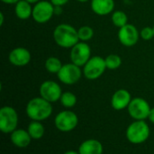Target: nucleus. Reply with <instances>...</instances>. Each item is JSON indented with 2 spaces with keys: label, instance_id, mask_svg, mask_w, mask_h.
Segmentation results:
<instances>
[{
  "label": "nucleus",
  "instance_id": "nucleus-16",
  "mask_svg": "<svg viewBox=\"0 0 154 154\" xmlns=\"http://www.w3.org/2000/svg\"><path fill=\"white\" fill-rule=\"evenodd\" d=\"M10 141L17 148H26L30 145L32 137L27 130L16 129L10 133Z\"/></svg>",
  "mask_w": 154,
  "mask_h": 154
},
{
  "label": "nucleus",
  "instance_id": "nucleus-25",
  "mask_svg": "<svg viewBox=\"0 0 154 154\" xmlns=\"http://www.w3.org/2000/svg\"><path fill=\"white\" fill-rule=\"evenodd\" d=\"M140 36L143 40L149 41L154 38V30L153 27L151 26H145L140 31Z\"/></svg>",
  "mask_w": 154,
  "mask_h": 154
},
{
  "label": "nucleus",
  "instance_id": "nucleus-9",
  "mask_svg": "<svg viewBox=\"0 0 154 154\" xmlns=\"http://www.w3.org/2000/svg\"><path fill=\"white\" fill-rule=\"evenodd\" d=\"M151 106L149 103L141 97H136L132 99L129 106L127 107V111L129 115L134 120H145L148 119Z\"/></svg>",
  "mask_w": 154,
  "mask_h": 154
},
{
  "label": "nucleus",
  "instance_id": "nucleus-24",
  "mask_svg": "<svg viewBox=\"0 0 154 154\" xmlns=\"http://www.w3.org/2000/svg\"><path fill=\"white\" fill-rule=\"evenodd\" d=\"M78 34H79V41L88 42V41H89V40H91L93 38L94 30L89 25H83V26H80L78 29Z\"/></svg>",
  "mask_w": 154,
  "mask_h": 154
},
{
  "label": "nucleus",
  "instance_id": "nucleus-11",
  "mask_svg": "<svg viewBox=\"0 0 154 154\" xmlns=\"http://www.w3.org/2000/svg\"><path fill=\"white\" fill-rule=\"evenodd\" d=\"M39 93L41 97L52 103L60 101L62 94V90L57 82L46 80L40 85Z\"/></svg>",
  "mask_w": 154,
  "mask_h": 154
},
{
  "label": "nucleus",
  "instance_id": "nucleus-27",
  "mask_svg": "<svg viewBox=\"0 0 154 154\" xmlns=\"http://www.w3.org/2000/svg\"><path fill=\"white\" fill-rule=\"evenodd\" d=\"M63 12L62 6H54V15H60Z\"/></svg>",
  "mask_w": 154,
  "mask_h": 154
},
{
  "label": "nucleus",
  "instance_id": "nucleus-28",
  "mask_svg": "<svg viewBox=\"0 0 154 154\" xmlns=\"http://www.w3.org/2000/svg\"><path fill=\"white\" fill-rule=\"evenodd\" d=\"M148 119H149V121H150L152 123H153L154 124V107H152V108L151 109V112H150V114H149Z\"/></svg>",
  "mask_w": 154,
  "mask_h": 154
},
{
  "label": "nucleus",
  "instance_id": "nucleus-2",
  "mask_svg": "<svg viewBox=\"0 0 154 154\" xmlns=\"http://www.w3.org/2000/svg\"><path fill=\"white\" fill-rule=\"evenodd\" d=\"M55 43L62 48H72L79 42L78 29L69 24H60L53 31Z\"/></svg>",
  "mask_w": 154,
  "mask_h": 154
},
{
  "label": "nucleus",
  "instance_id": "nucleus-5",
  "mask_svg": "<svg viewBox=\"0 0 154 154\" xmlns=\"http://www.w3.org/2000/svg\"><path fill=\"white\" fill-rule=\"evenodd\" d=\"M106 65L105 62V58L95 55L91 56L90 59L87 62V64L83 66V75L88 80H96L98 79L106 71Z\"/></svg>",
  "mask_w": 154,
  "mask_h": 154
},
{
  "label": "nucleus",
  "instance_id": "nucleus-23",
  "mask_svg": "<svg viewBox=\"0 0 154 154\" xmlns=\"http://www.w3.org/2000/svg\"><path fill=\"white\" fill-rule=\"evenodd\" d=\"M105 62H106V68L109 70L118 69L122 65V63H123L122 58L118 54H111L107 55L105 58Z\"/></svg>",
  "mask_w": 154,
  "mask_h": 154
},
{
  "label": "nucleus",
  "instance_id": "nucleus-34",
  "mask_svg": "<svg viewBox=\"0 0 154 154\" xmlns=\"http://www.w3.org/2000/svg\"><path fill=\"white\" fill-rule=\"evenodd\" d=\"M152 27H153V30H154V25H153V26H152Z\"/></svg>",
  "mask_w": 154,
  "mask_h": 154
},
{
  "label": "nucleus",
  "instance_id": "nucleus-14",
  "mask_svg": "<svg viewBox=\"0 0 154 154\" xmlns=\"http://www.w3.org/2000/svg\"><path fill=\"white\" fill-rule=\"evenodd\" d=\"M132 101V95L126 89H119L114 93L111 98V106L116 111L127 109Z\"/></svg>",
  "mask_w": 154,
  "mask_h": 154
},
{
  "label": "nucleus",
  "instance_id": "nucleus-32",
  "mask_svg": "<svg viewBox=\"0 0 154 154\" xmlns=\"http://www.w3.org/2000/svg\"><path fill=\"white\" fill-rule=\"evenodd\" d=\"M26 1L29 2V3H31V4H36L37 2H39L41 0H26Z\"/></svg>",
  "mask_w": 154,
  "mask_h": 154
},
{
  "label": "nucleus",
  "instance_id": "nucleus-4",
  "mask_svg": "<svg viewBox=\"0 0 154 154\" xmlns=\"http://www.w3.org/2000/svg\"><path fill=\"white\" fill-rule=\"evenodd\" d=\"M18 113L12 106H3L0 109V131L3 133H12L17 129Z\"/></svg>",
  "mask_w": 154,
  "mask_h": 154
},
{
  "label": "nucleus",
  "instance_id": "nucleus-7",
  "mask_svg": "<svg viewBox=\"0 0 154 154\" xmlns=\"http://www.w3.org/2000/svg\"><path fill=\"white\" fill-rule=\"evenodd\" d=\"M82 75L83 71L81 70L80 66L73 63L63 64L60 72L57 74L58 79L62 84L67 85H72L77 84L80 80Z\"/></svg>",
  "mask_w": 154,
  "mask_h": 154
},
{
  "label": "nucleus",
  "instance_id": "nucleus-6",
  "mask_svg": "<svg viewBox=\"0 0 154 154\" xmlns=\"http://www.w3.org/2000/svg\"><path fill=\"white\" fill-rule=\"evenodd\" d=\"M79 124V117L78 115L69 110H64L60 112L54 119L55 127L62 132L69 133L73 131Z\"/></svg>",
  "mask_w": 154,
  "mask_h": 154
},
{
  "label": "nucleus",
  "instance_id": "nucleus-26",
  "mask_svg": "<svg viewBox=\"0 0 154 154\" xmlns=\"http://www.w3.org/2000/svg\"><path fill=\"white\" fill-rule=\"evenodd\" d=\"M54 6H63L69 3V0H50Z\"/></svg>",
  "mask_w": 154,
  "mask_h": 154
},
{
  "label": "nucleus",
  "instance_id": "nucleus-30",
  "mask_svg": "<svg viewBox=\"0 0 154 154\" xmlns=\"http://www.w3.org/2000/svg\"><path fill=\"white\" fill-rule=\"evenodd\" d=\"M4 19H5V15L4 13H0V25H4Z\"/></svg>",
  "mask_w": 154,
  "mask_h": 154
},
{
  "label": "nucleus",
  "instance_id": "nucleus-18",
  "mask_svg": "<svg viewBox=\"0 0 154 154\" xmlns=\"http://www.w3.org/2000/svg\"><path fill=\"white\" fill-rule=\"evenodd\" d=\"M15 15L21 20H26L30 18L32 15V4L26 0H20L14 5Z\"/></svg>",
  "mask_w": 154,
  "mask_h": 154
},
{
  "label": "nucleus",
  "instance_id": "nucleus-15",
  "mask_svg": "<svg viewBox=\"0 0 154 154\" xmlns=\"http://www.w3.org/2000/svg\"><path fill=\"white\" fill-rule=\"evenodd\" d=\"M114 0H91V10L97 15H107L115 9Z\"/></svg>",
  "mask_w": 154,
  "mask_h": 154
},
{
  "label": "nucleus",
  "instance_id": "nucleus-22",
  "mask_svg": "<svg viewBox=\"0 0 154 154\" xmlns=\"http://www.w3.org/2000/svg\"><path fill=\"white\" fill-rule=\"evenodd\" d=\"M77 96L71 93V92H64L61 94V97L60 99V102L61 103V105L67 109H70L73 108L76 103H77Z\"/></svg>",
  "mask_w": 154,
  "mask_h": 154
},
{
  "label": "nucleus",
  "instance_id": "nucleus-29",
  "mask_svg": "<svg viewBox=\"0 0 154 154\" xmlns=\"http://www.w3.org/2000/svg\"><path fill=\"white\" fill-rule=\"evenodd\" d=\"M4 4L6 5H15L17 2H19L20 0H1Z\"/></svg>",
  "mask_w": 154,
  "mask_h": 154
},
{
  "label": "nucleus",
  "instance_id": "nucleus-17",
  "mask_svg": "<svg viewBox=\"0 0 154 154\" xmlns=\"http://www.w3.org/2000/svg\"><path fill=\"white\" fill-rule=\"evenodd\" d=\"M104 147L102 143L96 139L84 141L79 148V154H103Z\"/></svg>",
  "mask_w": 154,
  "mask_h": 154
},
{
  "label": "nucleus",
  "instance_id": "nucleus-10",
  "mask_svg": "<svg viewBox=\"0 0 154 154\" xmlns=\"http://www.w3.org/2000/svg\"><path fill=\"white\" fill-rule=\"evenodd\" d=\"M91 57V48L87 44V42L79 41L72 48H70L69 58L71 63L79 65L84 66L87 62Z\"/></svg>",
  "mask_w": 154,
  "mask_h": 154
},
{
  "label": "nucleus",
  "instance_id": "nucleus-31",
  "mask_svg": "<svg viewBox=\"0 0 154 154\" xmlns=\"http://www.w3.org/2000/svg\"><path fill=\"white\" fill-rule=\"evenodd\" d=\"M63 154H79V152H75V151H68V152H66L65 153Z\"/></svg>",
  "mask_w": 154,
  "mask_h": 154
},
{
  "label": "nucleus",
  "instance_id": "nucleus-8",
  "mask_svg": "<svg viewBox=\"0 0 154 154\" xmlns=\"http://www.w3.org/2000/svg\"><path fill=\"white\" fill-rule=\"evenodd\" d=\"M54 15V5L51 1L41 0L32 6V19L38 24L49 22Z\"/></svg>",
  "mask_w": 154,
  "mask_h": 154
},
{
  "label": "nucleus",
  "instance_id": "nucleus-12",
  "mask_svg": "<svg viewBox=\"0 0 154 154\" xmlns=\"http://www.w3.org/2000/svg\"><path fill=\"white\" fill-rule=\"evenodd\" d=\"M140 37V32L138 31L136 26L132 24H127L125 26L119 28V42L126 47H132L135 45L139 41Z\"/></svg>",
  "mask_w": 154,
  "mask_h": 154
},
{
  "label": "nucleus",
  "instance_id": "nucleus-13",
  "mask_svg": "<svg viewBox=\"0 0 154 154\" xmlns=\"http://www.w3.org/2000/svg\"><path fill=\"white\" fill-rule=\"evenodd\" d=\"M9 62L17 67H23L27 65L32 59L31 53L24 47H16L11 50L8 55Z\"/></svg>",
  "mask_w": 154,
  "mask_h": 154
},
{
  "label": "nucleus",
  "instance_id": "nucleus-33",
  "mask_svg": "<svg viewBox=\"0 0 154 154\" xmlns=\"http://www.w3.org/2000/svg\"><path fill=\"white\" fill-rule=\"evenodd\" d=\"M78 2H79V3H86V2H88V1H89V0H77Z\"/></svg>",
  "mask_w": 154,
  "mask_h": 154
},
{
  "label": "nucleus",
  "instance_id": "nucleus-3",
  "mask_svg": "<svg viewBox=\"0 0 154 154\" xmlns=\"http://www.w3.org/2000/svg\"><path fill=\"white\" fill-rule=\"evenodd\" d=\"M151 134V129L144 120H135L126 129L125 136L132 144H142L145 143Z\"/></svg>",
  "mask_w": 154,
  "mask_h": 154
},
{
  "label": "nucleus",
  "instance_id": "nucleus-21",
  "mask_svg": "<svg viewBox=\"0 0 154 154\" xmlns=\"http://www.w3.org/2000/svg\"><path fill=\"white\" fill-rule=\"evenodd\" d=\"M111 21L115 26L121 28L128 24V16L124 11L116 10L113 12L112 16H111Z\"/></svg>",
  "mask_w": 154,
  "mask_h": 154
},
{
  "label": "nucleus",
  "instance_id": "nucleus-19",
  "mask_svg": "<svg viewBox=\"0 0 154 154\" xmlns=\"http://www.w3.org/2000/svg\"><path fill=\"white\" fill-rule=\"evenodd\" d=\"M27 131L30 136L32 137V139L33 140L42 139L45 133L43 124L42 123V122H39V121H32L27 127Z\"/></svg>",
  "mask_w": 154,
  "mask_h": 154
},
{
  "label": "nucleus",
  "instance_id": "nucleus-1",
  "mask_svg": "<svg viewBox=\"0 0 154 154\" xmlns=\"http://www.w3.org/2000/svg\"><path fill=\"white\" fill-rule=\"evenodd\" d=\"M51 103L43 99L42 97H34L31 99L26 104V115L32 121L42 122L51 117L52 113Z\"/></svg>",
  "mask_w": 154,
  "mask_h": 154
},
{
  "label": "nucleus",
  "instance_id": "nucleus-20",
  "mask_svg": "<svg viewBox=\"0 0 154 154\" xmlns=\"http://www.w3.org/2000/svg\"><path fill=\"white\" fill-rule=\"evenodd\" d=\"M62 65L63 64H62L61 61L58 57H55V56H51V57L47 58L45 61V64H44V66H45V69L47 70V72H49L51 74H56L60 72Z\"/></svg>",
  "mask_w": 154,
  "mask_h": 154
}]
</instances>
